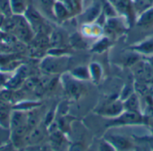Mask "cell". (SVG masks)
Instances as JSON below:
<instances>
[{
  "label": "cell",
  "mask_w": 153,
  "mask_h": 151,
  "mask_svg": "<svg viewBox=\"0 0 153 151\" xmlns=\"http://www.w3.org/2000/svg\"><path fill=\"white\" fill-rule=\"evenodd\" d=\"M69 65V58L66 56L54 55L45 58L40 65L41 70L47 74L54 75L64 72Z\"/></svg>",
  "instance_id": "6da1fadb"
},
{
  "label": "cell",
  "mask_w": 153,
  "mask_h": 151,
  "mask_svg": "<svg viewBox=\"0 0 153 151\" xmlns=\"http://www.w3.org/2000/svg\"><path fill=\"white\" fill-rule=\"evenodd\" d=\"M143 122V118L139 112L125 110L118 116L113 118L108 127H116V126H126V125H135L141 124Z\"/></svg>",
  "instance_id": "7a4b0ae2"
},
{
  "label": "cell",
  "mask_w": 153,
  "mask_h": 151,
  "mask_svg": "<svg viewBox=\"0 0 153 151\" xmlns=\"http://www.w3.org/2000/svg\"><path fill=\"white\" fill-rule=\"evenodd\" d=\"M102 13V4L100 1H94L81 12V20L83 23H94Z\"/></svg>",
  "instance_id": "3957f363"
},
{
  "label": "cell",
  "mask_w": 153,
  "mask_h": 151,
  "mask_svg": "<svg viewBox=\"0 0 153 151\" xmlns=\"http://www.w3.org/2000/svg\"><path fill=\"white\" fill-rule=\"evenodd\" d=\"M57 0H33V6L47 19L55 20L54 7Z\"/></svg>",
  "instance_id": "277c9868"
},
{
  "label": "cell",
  "mask_w": 153,
  "mask_h": 151,
  "mask_svg": "<svg viewBox=\"0 0 153 151\" xmlns=\"http://www.w3.org/2000/svg\"><path fill=\"white\" fill-rule=\"evenodd\" d=\"M124 111V102H122L121 100H114L106 104L102 109H100L99 113L105 117L115 118L118 116L120 113H122Z\"/></svg>",
  "instance_id": "5b68a950"
},
{
  "label": "cell",
  "mask_w": 153,
  "mask_h": 151,
  "mask_svg": "<svg viewBox=\"0 0 153 151\" xmlns=\"http://www.w3.org/2000/svg\"><path fill=\"white\" fill-rule=\"evenodd\" d=\"M125 23L122 21L118 20L117 16L107 18V21L103 26V30H105V32L111 36L120 34L125 31Z\"/></svg>",
  "instance_id": "8992f818"
},
{
  "label": "cell",
  "mask_w": 153,
  "mask_h": 151,
  "mask_svg": "<svg viewBox=\"0 0 153 151\" xmlns=\"http://www.w3.org/2000/svg\"><path fill=\"white\" fill-rule=\"evenodd\" d=\"M65 88L66 92L72 96L81 95L83 90V86L80 83V80L76 79L73 76L72 77H68L66 81H65Z\"/></svg>",
  "instance_id": "52a82bcc"
},
{
  "label": "cell",
  "mask_w": 153,
  "mask_h": 151,
  "mask_svg": "<svg viewBox=\"0 0 153 151\" xmlns=\"http://www.w3.org/2000/svg\"><path fill=\"white\" fill-rule=\"evenodd\" d=\"M107 141L110 143V145L115 149H128L132 144L130 140L124 136L121 135H109L108 138H107Z\"/></svg>",
  "instance_id": "ba28073f"
},
{
  "label": "cell",
  "mask_w": 153,
  "mask_h": 151,
  "mask_svg": "<svg viewBox=\"0 0 153 151\" xmlns=\"http://www.w3.org/2000/svg\"><path fill=\"white\" fill-rule=\"evenodd\" d=\"M10 4L13 14L23 15L32 5L33 0H10Z\"/></svg>",
  "instance_id": "9c48e42d"
},
{
  "label": "cell",
  "mask_w": 153,
  "mask_h": 151,
  "mask_svg": "<svg viewBox=\"0 0 153 151\" xmlns=\"http://www.w3.org/2000/svg\"><path fill=\"white\" fill-rule=\"evenodd\" d=\"M54 15L56 21H65L68 19L72 14L63 1L57 0L54 7Z\"/></svg>",
  "instance_id": "30bf717a"
},
{
  "label": "cell",
  "mask_w": 153,
  "mask_h": 151,
  "mask_svg": "<svg viewBox=\"0 0 153 151\" xmlns=\"http://www.w3.org/2000/svg\"><path fill=\"white\" fill-rule=\"evenodd\" d=\"M103 32V27L96 23H83L82 25V34L85 37L94 38L100 35Z\"/></svg>",
  "instance_id": "8fae6325"
},
{
  "label": "cell",
  "mask_w": 153,
  "mask_h": 151,
  "mask_svg": "<svg viewBox=\"0 0 153 151\" xmlns=\"http://www.w3.org/2000/svg\"><path fill=\"white\" fill-rule=\"evenodd\" d=\"M137 24L142 27H151L153 25V5L138 15Z\"/></svg>",
  "instance_id": "7c38bea8"
},
{
  "label": "cell",
  "mask_w": 153,
  "mask_h": 151,
  "mask_svg": "<svg viewBox=\"0 0 153 151\" xmlns=\"http://www.w3.org/2000/svg\"><path fill=\"white\" fill-rule=\"evenodd\" d=\"M131 50L139 53V54H145V55H153V40L144 41L137 45L131 47Z\"/></svg>",
  "instance_id": "4fadbf2b"
},
{
  "label": "cell",
  "mask_w": 153,
  "mask_h": 151,
  "mask_svg": "<svg viewBox=\"0 0 153 151\" xmlns=\"http://www.w3.org/2000/svg\"><path fill=\"white\" fill-rule=\"evenodd\" d=\"M125 110L134 111L140 113V101L136 94H131L124 101Z\"/></svg>",
  "instance_id": "5bb4252c"
},
{
  "label": "cell",
  "mask_w": 153,
  "mask_h": 151,
  "mask_svg": "<svg viewBox=\"0 0 153 151\" xmlns=\"http://www.w3.org/2000/svg\"><path fill=\"white\" fill-rule=\"evenodd\" d=\"M66 5L72 15H76L81 14L83 9L82 0H61Z\"/></svg>",
  "instance_id": "9a60e30c"
},
{
  "label": "cell",
  "mask_w": 153,
  "mask_h": 151,
  "mask_svg": "<svg viewBox=\"0 0 153 151\" xmlns=\"http://www.w3.org/2000/svg\"><path fill=\"white\" fill-rule=\"evenodd\" d=\"M90 77L94 83H99L102 77V68L97 62H92L89 66Z\"/></svg>",
  "instance_id": "2e32d148"
},
{
  "label": "cell",
  "mask_w": 153,
  "mask_h": 151,
  "mask_svg": "<svg viewBox=\"0 0 153 151\" xmlns=\"http://www.w3.org/2000/svg\"><path fill=\"white\" fill-rule=\"evenodd\" d=\"M153 3L151 0H133V6L135 12V14L139 15L151 6H152Z\"/></svg>",
  "instance_id": "e0dca14e"
},
{
  "label": "cell",
  "mask_w": 153,
  "mask_h": 151,
  "mask_svg": "<svg viewBox=\"0 0 153 151\" xmlns=\"http://www.w3.org/2000/svg\"><path fill=\"white\" fill-rule=\"evenodd\" d=\"M71 75L80 81L91 79L89 67H78L72 71Z\"/></svg>",
  "instance_id": "ac0fdd59"
},
{
  "label": "cell",
  "mask_w": 153,
  "mask_h": 151,
  "mask_svg": "<svg viewBox=\"0 0 153 151\" xmlns=\"http://www.w3.org/2000/svg\"><path fill=\"white\" fill-rule=\"evenodd\" d=\"M111 44L110 40L108 37H104L102 39H100V41H98L97 43H95L92 47V51L94 52H102L105 50H107L108 48V46Z\"/></svg>",
  "instance_id": "d6986e66"
},
{
  "label": "cell",
  "mask_w": 153,
  "mask_h": 151,
  "mask_svg": "<svg viewBox=\"0 0 153 151\" xmlns=\"http://www.w3.org/2000/svg\"><path fill=\"white\" fill-rule=\"evenodd\" d=\"M0 13L4 16V18L10 17L13 14L11 8L10 0H0Z\"/></svg>",
  "instance_id": "ffe728a7"
},
{
  "label": "cell",
  "mask_w": 153,
  "mask_h": 151,
  "mask_svg": "<svg viewBox=\"0 0 153 151\" xmlns=\"http://www.w3.org/2000/svg\"><path fill=\"white\" fill-rule=\"evenodd\" d=\"M65 41V37L60 32H54L52 34V44L56 45L57 48L62 47V43Z\"/></svg>",
  "instance_id": "44dd1931"
},
{
  "label": "cell",
  "mask_w": 153,
  "mask_h": 151,
  "mask_svg": "<svg viewBox=\"0 0 153 151\" xmlns=\"http://www.w3.org/2000/svg\"><path fill=\"white\" fill-rule=\"evenodd\" d=\"M74 44H75V46H76L77 48H80V49L84 48V47L86 46V42L84 41L82 36H81V35H75V36H74Z\"/></svg>",
  "instance_id": "7402d4cb"
},
{
  "label": "cell",
  "mask_w": 153,
  "mask_h": 151,
  "mask_svg": "<svg viewBox=\"0 0 153 151\" xmlns=\"http://www.w3.org/2000/svg\"><path fill=\"white\" fill-rule=\"evenodd\" d=\"M147 61H148V63L151 65V67L152 68V69H153V55H150V56H148V58H147Z\"/></svg>",
  "instance_id": "603a6c76"
},
{
  "label": "cell",
  "mask_w": 153,
  "mask_h": 151,
  "mask_svg": "<svg viewBox=\"0 0 153 151\" xmlns=\"http://www.w3.org/2000/svg\"><path fill=\"white\" fill-rule=\"evenodd\" d=\"M108 2H110L112 5H114V4H116L118 0H108Z\"/></svg>",
  "instance_id": "cb8c5ba5"
}]
</instances>
